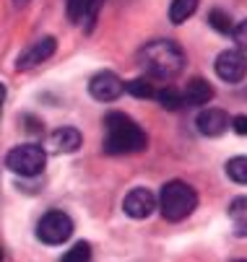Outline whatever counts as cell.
<instances>
[{
    "label": "cell",
    "instance_id": "1",
    "mask_svg": "<svg viewBox=\"0 0 247 262\" xmlns=\"http://www.w3.org/2000/svg\"><path fill=\"white\" fill-rule=\"evenodd\" d=\"M146 133L138 122H133L122 112H110L104 117V154L128 156L146 151Z\"/></svg>",
    "mask_w": 247,
    "mask_h": 262
},
{
    "label": "cell",
    "instance_id": "2",
    "mask_svg": "<svg viewBox=\"0 0 247 262\" xmlns=\"http://www.w3.org/2000/svg\"><path fill=\"white\" fill-rule=\"evenodd\" d=\"M140 65L146 68V73L156 81H172L185 70V55L180 45H174L169 39H156L140 50Z\"/></svg>",
    "mask_w": 247,
    "mask_h": 262
},
{
    "label": "cell",
    "instance_id": "3",
    "mask_svg": "<svg viewBox=\"0 0 247 262\" xmlns=\"http://www.w3.org/2000/svg\"><path fill=\"white\" fill-rule=\"evenodd\" d=\"M198 205V195L185 182H167L159 192V210L167 221H185Z\"/></svg>",
    "mask_w": 247,
    "mask_h": 262
},
{
    "label": "cell",
    "instance_id": "4",
    "mask_svg": "<svg viewBox=\"0 0 247 262\" xmlns=\"http://www.w3.org/2000/svg\"><path fill=\"white\" fill-rule=\"evenodd\" d=\"M47 164V154L45 148L37 145V143H24V145H16L8 151L6 156V166L18 174V177H37Z\"/></svg>",
    "mask_w": 247,
    "mask_h": 262
},
{
    "label": "cell",
    "instance_id": "5",
    "mask_svg": "<svg viewBox=\"0 0 247 262\" xmlns=\"http://www.w3.org/2000/svg\"><path fill=\"white\" fill-rule=\"evenodd\" d=\"M70 236H73V221L63 210H47L37 223V239L47 247L65 244Z\"/></svg>",
    "mask_w": 247,
    "mask_h": 262
},
{
    "label": "cell",
    "instance_id": "6",
    "mask_svg": "<svg viewBox=\"0 0 247 262\" xmlns=\"http://www.w3.org/2000/svg\"><path fill=\"white\" fill-rule=\"evenodd\" d=\"M156 208H159V198H156L151 190H146V187H135V190H130V192L125 195V200H122L125 215H130V218H135V221L149 218Z\"/></svg>",
    "mask_w": 247,
    "mask_h": 262
},
{
    "label": "cell",
    "instance_id": "7",
    "mask_svg": "<svg viewBox=\"0 0 247 262\" xmlns=\"http://www.w3.org/2000/svg\"><path fill=\"white\" fill-rule=\"evenodd\" d=\"M216 76L227 83H239L247 76V55L242 50H229L216 57Z\"/></svg>",
    "mask_w": 247,
    "mask_h": 262
},
{
    "label": "cell",
    "instance_id": "8",
    "mask_svg": "<svg viewBox=\"0 0 247 262\" xmlns=\"http://www.w3.org/2000/svg\"><path fill=\"white\" fill-rule=\"evenodd\" d=\"M122 91H125V83L115 76V73H110V70L96 73V76L89 81V94H91L96 101H104V104L120 99Z\"/></svg>",
    "mask_w": 247,
    "mask_h": 262
},
{
    "label": "cell",
    "instance_id": "9",
    "mask_svg": "<svg viewBox=\"0 0 247 262\" xmlns=\"http://www.w3.org/2000/svg\"><path fill=\"white\" fill-rule=\"evenodd\" d=\"M55 47H57V42L52 39V36H45V39H39L37 45H31L29 50H24V55L16 60V68L18 70H31V68L42 65L45 60H50L55 55Z\"/></svg>",
    "mask_w": 247,
    "mask_h": 262
},
{
    "label": "cell",
    "instance_id": "10",
    "mask_svg": "<svg viewBox=\"0 0 247 262\" xmlns=\"http://www.w3.org/2000/svg\"><path fill=\"white\" fill-rule=\"evenodd\" d=\"M232 122H229V115L224 109H203L200 115H198V130L205 135V138H219V135H224L227 133V127H229Z\"/></svg>",
    "mask_w": 247,
    "mask_h": 262
},
{
    "label": "cell",
    "instance_id": "11",
    "mask_svg": "<svg viewBox=\"0 0 247 262\" xmlns=\"http://www.w3.org/2000/svg\"><path fill=\"white\" fill-rule=\"evenodd\" d=\"M99 6H101V0H68L65 11H68V18L73 24H84L86 31H91Z\"/></svg>",
    "mask_w": 247,
    "mask_h": 262
},
{
    "label": "cell",
    "instance_id": "12",
    "mask_svg": "<svg viewBox=\"0 0 247 262\" xmlns=\"http://www.w3.org/2000/svg\"><path fill=\"white\" fill-rule=\"evenodd\" d=\"M81 143H84V138L76 127H57L50 135V148L55 154H73L81 148Z\"/></svg>",
    "mask_w": 247,
    "mask_h": 262
},
{
    "label": "cell",
    "instance_id": "13",
    "mask_svg": "<svg viewBox=\"0 0 247 262\" xmlns=\"http://www.w3.org/2000/svg\"><path fill=\"white\" fill-rule=\"evenodd\" d=\"M182 96H185V106H200V104L211 101V96H214V89H211V83L203 81V78H193V81L185 86Z\"/></svg>",
    "mask_w": 247,
    "mask_h": 262
},
{
    "label": "cell",
    "instance_id": "14",
    "mask_svg": "<svg viewBox=\"0 0 247 262\" xmlns=\"http://www.w3.org/2000/svg\"><path fill=\"white\" fill-rule=\"evenodd\" d=\"M229 221L237 236H247V198H237L229 205Z\"/></svg>",
    "mask_w": 247,
    "mask_h": 262
},
{
    "label": "cell",
    "instance_id": "15",
    "mask_svg": "<svg viewBox=\"0 0 247 262\" xmlns=\"http://www.w3.org/2000/svg\"><path fill=\"white\" fill-rule=\"evenodd\" d=\"M198 8V0H172L169 6V21L172 24H185Z\"/></svg>",
    "mask_w": 247,
    "mask_h": 262
},
{
    "label": "cell",
    "instance_id": "16",
    "mask_svg": "<svg viewBox=\"0 0 247 262\" xmlns=\"http://www.w3.org/2000/svg\"><path fill=\"white\" fill-rule=\"evenodd\" d=\"M125 91L130 96H135V99H156V94H159V89L154 86L151 76L149 78H135V81L125 83Z\"/></svg>",
    "mask_w": 247,
    "mask_h": 262
},
{
    "label": "cell",
    "instance_id": "17",
    "mask_svg": "<svg viewBox=\"0 0 247 262\" xmlns=\"http://www.w3.org/2000/svg\"><path fill=\"white\" fill-rule=\"evenodd\" d=\"M227 174L237 184H247V156H237L227 161Z\"/></svg>",
    "mask_w": 247,
    "mask_h": 262
},
{
    "label": "cell",
    "instance_id": "18",
    "mask_svg": "<svg viewBox=\"0 0 247 262\" xmlns=\"http://www.w3.org/2000/svg\"><path fill=\"white\" fill-rule=\"evenodd\" d=\"M156 99H159L167 109H172V112H177V109L185 106V96H182V91H177V89H159Z\"/></svg>",
    "mask_w": 247,
    "mask_h": 262
},
{
    "label": "cell",
    "instance_id": "19",
    "mask_svg": "<svg viewBox=\"0 0 247 262\" xmlns=\"http://www.w3.org/2000/svg\"><path fill=\"white\" fill-rule=\"evenodd\" d=\"M60 262H91V247L86 242H78V244H73L63 254Z\"/></svg>",
    "mask_w": 247,
    "mask_h": 262
},
{
    "label": "cell",
    "instance_id": "20",
    "mask_svg": "<svg viewBox=\"0 0 247 262\" xmlns=\"http://www.w3.org/2000/svg\"><path fill=\"white\" fill-rule=\"evenodd\" d=\"M208 21H211V26H214V29H216L219 34H232V31H234V24H232L229 13H227V11H221V8L211 11Z\"/></svg>",
    "mask_w": 247,
    "mask_h": 262
},
{
    "label": "cell",
    "instance_id": "21",
    "mask_svg": "<svg viewBox=\"0 0 247 262\" xmlns=\"http://www.w3.org/2000/svg\"><path fill=\"white\" fill-rule=\"evenodd\" d=\"M232 39H234V45H237L242 52H247V18H244V21H239V24L234 26Z\"/></svg>",
    "mask_w": 247,
    "mask_h": 262
},
{
    "label": "cell",
    "instance_id": "22",
    "mask_svg": "<svg viewBox=\"0 0 247 262\" xmlns=\"http://www.w3.org/2000/svg\"><path fill=\"white\" fill-rule=\"evenodd\" d=\"M232 127H234L237 135H247V117H244V115L234 117V120H232Z\"/></svg>",
    "mask_w": 247,
    "mask_h": 262
},
{
    "label": "cell",
    "instance_id": "23",
    "mask_svg": "<svg viewBox=\"0 0 247 262\" xmlns=\"http://www.w3.org/2000/svg\"><path fill=\"white\" fill-rule=\"evenodd\" d=\"M3 101H6V86L0 83V109H3Z\"/></svg>",
    "mask_w": 247,
    "mask_h": 262
},
{
    "label": "cell",
    "instance_id": "24",
    "mask_svg": "<svg viewBox=\"0 0 247 262\" xmlns=\"http://www.w3.org/2000/svg\"><path fill=\"white\" fill-rule=\"evenodd\" d=\"M16 3H29V0H16Z\"/></svg>",
    "mask_w": 247,
    "mask_h": 262
},
{
    "label": "cell",
    "instance_id": "25",
    "mask_svg": "<svg viewBox=\"0 0 247 262\" xmlns=\"http://www.w3.org/2000/svg\"><path fill=\"white\" fill-rule=\"evenodd\" d=\"M242 262H247V259H242Z\"/></svg>",
    "mask_w": 247,
    "mask_h": 262
}]
</instances>
